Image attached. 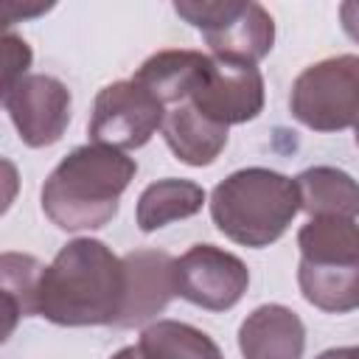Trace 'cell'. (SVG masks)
<instances>
[{
	"mask_svg": "<svg viewBox=\"0 0 359 359\" xmlns=\"http://www.w3.org/2000/svg\"><path fill=\"white\" fill-rule=\"evenodd\" d=\"M123 303V258L98 238L67 241L39 278L36 314L56 325H118Z\"/></svg>",
	"mask_w": 359,
	"mask_h": 359,
	"instance_id": "1",
	"label": "cell"
},
{
	"mask_svg": "<svg viewBox=\"0 0 359 359\" xmlns=\"http://www.w3.org/2000/svg\"><path fill=\"white\" fill-rule=\"evenodd\" d=\"M137 174V163L118 149L87 143L62 157L42 185L45 216L67 230H98L115 219L118 202Z\"/></svg>",
	"mask_w": 359,
	"mask_h": 359,
	"instance_id": "2",
	"label": "cell"
},
{
	"mask_svg": "<svg viewBox=\"0 0 359 359\" xmlns=\"http://www.w3.org/2000/svg\"><path fill=\"white\" fill-rule=\"evenodd\" d=\"M300 210L294 180L272 168H241L222 180L210 194V219L241 247H269Z\"/></svg>",
	"mask_w": 359,
	"mask_h": 359,
	"instance_id": "3",
	"label": "cell"
},
{
	"mask_svg": "<svg viewBox=\"0 0 359 359\" xmlns=\"http://www.w3.org/2000/svg\"><path fill=\"white\" fill-rule=\"evenodd\" d=\"M297 286L328 314L359 309V224L353 219H309L297 233Z\"/></svg>",
	"mask_w": 359,
	"mask_h": 359,
	"instance_id": "4",
	"label": "cell"
},
{
	"mask_svg": "<svg viewBox=\"0 0 359 359\" xmlns=\"http://www.w3.org/2000/svg\"><path fill=\"white\" fill-rule=\"evenodd\" d=\"M174 11L202 31L208 48L219 59L244 65L261 62L275 42V22L261 3L252 0H177Z\"/></svg>",
	"mask_w": 359,
	"mask_h": 359,
	"instance_id": "5",
	"label": "cell"
},
{
	"mask_svg": "<svg viewBox=\"0 0 359 359\" xmlns=\"http://www.w3.org/2000/svg\"><path fill=\"white\" fill-rule=\"evenodd\" d=\"M289 109L314 132L359 126V56L342 53L309 65L292 84Z\"/></svg>",
	"mask_w": 359,
	"mask_h": 359,
	"instance_id": "6",
	"label": "cell"
},
{
	"mask_svg": "<svg viewBox=\"0 0 359 359\" xmlns=\"http://www.w3.org/2000/svg\"><path fill=\"white\" fill-rule=\"evenodd\" d=\"M165 104L137 84L135 79L107 84L93 104L90 115V140L109 149H140L151 140L157 129H163Z\"/></svg>",
	"mask_w": 359,
	"mask_h": 359,
	"instance_id": "7",
	"label": "cell"
},
{
	"mask_svg": "<svg viewBox=\"0 0 359 359\" xmlns=\"http://www.w3.org/2000/svg\"><path fill=\"white\" fill-rule=\"evenodd\" d=\"M174 286L182 300L205 311H227L244 297L250 269L238 255L222 247L194 244L174 258Z\"/></svg>",
	"mask_w": 359,
	"mask_h": 359,
	"instance_id": "8",
	"label": "cell"
},
{
	"mask_svg": "<svg viewBox=\"0 0 359 359\" xmlns=\"http://www.w3.org/2000/svg\"><path fill=\"white\" fill-rule=\"evenodd\" d=\"M70 90L48 73L22 76L14 87L3 90V107L20 135L31 149L53 146L62 140L70 123Z\"/></svg>",
	"mask_w": 359,
	"mask_h": 359,
	"instance_id": "9",
	"label": "cell"
},
{
	"mask_svg": "<svg viewBox=\"0 0 359 359\" xmlns=\"http://www.w3.org/2000/svg\"><path fill=\"white\" fill-rule=\"evenodd\" d=\"M188 101L213 123H247L264 109V76L255 65L219 59L210 53V67Z\"/></svg>",
	"mask_w": 359,
	"mask_h": 359,
	"instance_id": "10",
	"label": "cell"
},
{
	"mask_svg": "<svg viewBox=\"0 0 359 359\" xmlns=\"http://www.w3.org/2000/svg\"><path fill=\"white\" fill-rule=\"evenodd\" d=\"M126 266V303L121 314V328L143 325L165 311L174 286V258L163 250H135L123 255Z\"/></svg>",
	"mask_w": 359,
	"mask_h": 359,
	"instance_id": "11",
	"label": "cell"
},
{
	"mask_svg": "<svg viewBox=\"0 0 359 359\" xmlns=\"http://www.w3.org/2000/svg\"><path fill=\"white\" fill-rule=\"evenodd\" d=\"M238 351L244 359H300L306 351V325L289 306L264 303L241 323Z\"/></svg>",
	"mask_w": 359,
	"mask_h": 359,
	"instance_id": "12",
	"label": "cell"
},
{
	"mask_svg": "<svg viewBox=\"0 0 359 359\" xmlns=\"http://www.w3.org/2000/svg\"><path fill=\"white\" fill-rule=\"evenodd\" d=\"M210 67V53L188 50V48H168L151 53L137 70L135 81L151 90L163 104H182L194 95L202 76Z\"/></svg>",
	"mask_w": 359,
	"mask_h": 359,
	"instance_id": "13",
	"label": "cell"
},
{
	"mask_svg": "<svg viewBox=\"0 0 359 359\" xmlns=\"http://www.w3.org/2000/svg\"><path fill=\"white\" fill-rule=\"evenodd\" d=\"M163 137L177 160L199 168L210 165L222 154V149L227 146V126L213 123L191 104H177L165 112Z\"/></svg>",
	"mask_w": 359,
	"mask_h": 359,
	"instance_id": "14",
	"label": "cell"
},
{
	"mask_svg": "<svg viewBox=\"0 0 359 359\" xmlns=\"http://www.w3.org/2000/svg\"><path fill=\"white\" fill-rule=\"evenodd\" d=\"M300 210L311 219H356L359 216V182L334 165H314L294 177Z\"/></svg>",
	"mask_w": 359,
	"mask_h": 359,
	"instance_id": "15",
	"label": "cell"
},
{
	"mask_svg": "<svg viewBox=\"0 0 359 359\" xmlns=\"http://www.w3.org/2000/svg\"><path fill=\"white\" fill-rule=\"evenodd\" d=\"M202 205H205L202 185H196L191 180L165 177V180H157L143 188L137 208H135V219L143 233H154L177 219L196 216L202 210Z\"/></svg>",
	"mask_w": 359,
	"mask_h": 359,
	"instance_id": "16",
	"label": "cell"
},
{
	"mask_svg": "<svg viewBox=\"0 0 359 359\" xmlns=\"http://www.w3.org/2000/svg\"><path fill=\"white\" fill-rule=\"evenodd\" d=\"M137 351L143 359H224L205 331L180 320H154L146 325Z\"/></svg>",
	"mask_w": 359,
	"mask_h": 359,
	"instance_id": "17",
	"label": "cell"
},
{
	"mask_svg": "<svg viewBox=\"0 0 359 359\" xmlns=\"http://www.w3.org/2000/svg\"><path fill=\"white\" fill-rule=\"evenodd\" d=\"M42 272H45V266L34 255L3 252L0 289H3V303H6V337H11L20 317L36 314V294H39Z\"/></svg>",
	"mask_w": 359,
	"mask_h": 359,
	"instance_id": "18",
	"label": "cell"
},
{
	"mask_svg": "<svg viewBox=\"0 0 359 359\" xmlns=\"http://www.w3.org/2000/svg\"><path fill=\"white\" fill-rule=\"evenodd\" d=\"M28 65H31V48H28V42L8 31L6 34V79H3V90L14 87L25 76Z\"/></svg>",
	"mask_w": 359,
	"mask_h": 359,
	"instance_id": "19",
	"label": "cell"
},
{
	"mask_svg": "<svg viewBox=\"0 0 359 359\" xmlns=\"http://www.w3.org/2000/svg\"><path fill=\"white\" fill-rule=\"evenodd\" d=\"M339 20H342L345 34H348L353 42H359V0L342 3V6H339Z\"/></svg>",
	"mask_w": 359,
	"mask_h": 359,
	"instance_id": "20",
	"label": "cell"
},
{
	"mask_svg": "<svg viewBox=\"0 0 359 359\" xmlns=\"http://www.w3.org/2000/svg\"><path fill=\"white\" fill-rule=\"evenodd\" d=\"M109 359H143V356H140L137 345H126V348H121L118 353H112Z\"/></svg>",
	"mask_w": 359,
	"mask_h": 359,
	"instance_id": "21",
	"label": "cell"
},
{
	"mask_svg": "<svg viewBox=\"0 0 359 359\" xmlns=\"http://www.w3.org/2000/svg\"><path fill=\"white\" fill-rule=\"evenodd\" d=\"M317 359H351V348H331V351H323Z\"/></svg>",
	"mask_w": 359,
	"mask_h": 359,
	"instance_id": "22",
	"label": "cell"
},
{
	"mask_svg": "<svg viewBox=\"0 0 359 359\" xmlns=\"http://www.w3.org/2000/svg\"><path fill=\"white\" fill-rule=\"evenodd\" d=\"M351 359H359V345H356V348H351Z\"/></svg>",
	"mask_w": 359,
	"mask_h": 359,
	"instance_id": "23",
	"label": "cell"
},
{
	"mask_svg": "<svg viewBox=\"0 0 359 359\" xmlns=\"http://www.w3.org/2000/svg\"><path fill=\"white\" fill-rule=\"evenodd\" d=\"M356 146H359V126H356Z\"/></svg>",
	"mask_w": 359,
	"mask_h": 359,
	"instance_id": "24",
	"label": "cell"
}]
</instances>
